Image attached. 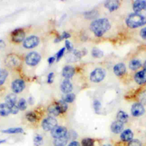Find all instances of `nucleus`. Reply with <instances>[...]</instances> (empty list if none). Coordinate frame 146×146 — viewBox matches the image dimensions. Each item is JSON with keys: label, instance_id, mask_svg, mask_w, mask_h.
I'll list each match as a JSON object with an SVG mask.
<instances>
[{"label": "nucleus", "instance_id": "34", "mask_svg": "<svg viewBox=\"0 0 146 146\" xmlns=\"http://www.w3.org/2000/svg\"><path fill=\"white\" fill-rule=\"evenodd\" d=\"M71 36V35L68 33V32H66V31H64L63 32L62 34L59 35V36L56 37L55 38V39L54 40V42L55 43L56 42H60L62 40L64 39H67V38H69Z\"/></svg>", "mask_w": 146, "mask_h": 146}, {"label": "nucleus", "instance_id": "48", "mask_svg": "<svg viewBox=\"0 0 146 146\" xmlns=\"http://www.w3.org/2000/svg\"><path fill=\"white\" fill-rule=\"evenodd\" d=\"M143 67H144V70H146V60L145 61L144 64H143Z\"/></svg>", "mask_w": 146, "mask_h": 146}, {"label": "nucleus", "instance_id": "1", "mask_svg": "<svg viewBox=\"0 0 146 146\" xmlns=\"http://www.w3.org/2000/svg\"><path fill=\"white\" fill-rule=\"evenodd\" d=\"M111 25L108 19L99 18L94 21L90 25V29L95 36L100 37L103 36L110 28Z\"/></svg>", "mask_w": 146, "mask_h": 146}, {"label": "nucleus", "instance_id": "26", "mask_svg": "<svg viewBox=\"0 0 146 146\" xmlns=\"http://www.w3.org/2000/svg\"><path fill=\"white\" fill-rule=\"evenodd\" d=\"M141 66V63L140 60L137 59H132L130 61L129 64V67L132 70H136L139 68Z\"/></svg>", "mask_w": 146, "mask_h": 146}, {"label": "nucleus", "instance_id": "8", "mask_svg": "<svg viewBox=\"0 0 146 146\" xmlns=\"http://www.w3.org/2000/svg\"><path fill=\"white\" fill-rule=\"evenodd\" d=\"M26 84L24 80L21 79H17L11 83V90L14 94H19L25 88Z\"/></svg>", "mask_w": 146, "mask_h": 146}, {"label": "nucleus", "instance_id": "11", "mask_svg": "<svg viewBox=\"0 0 146 146\" xmlns=\"http://www.w3.org/2000/svg\"><path fill=\"white\" fill-rule=\"evenodd\" d=\"M144 112V108L140 103H135L131 107V113L134 116H139L143 115Z\"/></svg>", "mask_w": 146, "mask_h": 146}, {"label": "nucleus", "instance_id": "17", "mask_svg": "<svg viewBox=\"0 0 146 146\" xmlns=\"http://www.w3.org/2000/svg\"><path fill=\"white\" fill-rule=\"evenodd\" d=\"M6 61L7 63L6 64L10 67L17 66L19 63V59L17 57V56L15 55H9L7 57Z\"/></svg>", "mask_w": 146, "mask_h": 146}, {"label": "nucleus", "instance_id": "29", "mask_svg": "<svg viewBox=\"0 0 146 146\" xmlns=\"http://www.w3.org/2000/svg\"><path fill=\"white\" fill-rule=\"evenodd\" d=\"M8 74L9 73L7 70L5 69L0 68V86L2 85L5 83Z\"/></svg>", "mask_w": 146, "mask_h": 146}, {"label": "nucleus", "instance_id": "5", "mask_svg": "<svg viewBox=\"0 0 146 146\" xmlns=\"http://www.w3.org/2000/svg\"><path fill=\"white\" fill-rule=\"evenodd\" d=\"M58 124L57 120L52 116H48L44 118L42 121V127L46 131H51Z\"/></svg>", "mask_w": 146, "mask_h": 146}, {"label": "nucleus", "instance_id": "43", "mask_svg": "<svg viewBox=\"0 0 146 146\" xmlns=\"http://www.w3.org/2000/svg\"><path fill=\"white\" fill-rule=\"evenodd\" d=\"M140 35L143 39H146V27L141 29L140 32Z\"/></svg>", "mask_w": 146, "mask_h": 146}, {"label": "nucleus", "instance_id": "46", "mask_svg": "<svg viewBox=\"0 0 146 146\" xmlns=\"http://www.w3.org/2000/svg\"><path fill=\"white\" fill-rule=\"evenodd\" d=\"M5 46L6 44L5 42L3 40L0 39V50L2 49H3L5 47Z\"/></svg>", "mask_w": 146, "mask_h": 146}, {"label": "nucleus", "instance_id": "2", "mask_svg": "<svg viewBox=\"0 0 146 146\" xmlns=\"http://www.w3.org/2000/svg\"><path fill=\"white\" fill-rule=\"evenodd\" d=\"M125 22L129 27L137 28L146 24V15L139 13H131L127 17Z\"/></svg>", "mask_w": 146, "mask_h": 146}, {"label": "nucleus", "instance_id": "40", "mask_svg": "<svg viewBox=\"0 0 146 146\" xmlns=\"http://www.w3.org/2000/svg\"><path fill=\"white\" fill-rule=\"evenodd\" d=\"M65 48L68 51H72L74 48H73V46L72 43L67 39L65 40Z\"/></svg>", "mask_w": 146, "mask_h": 146}, {"label": "nucleus", "instance_id": "44", "mask_svg": "<svg viewBox=\"0 0 146 146\" xmlns=\"http://www.w3.org/2000/svg\"><path fill=\"white\" fill-rule=\"evenodd\" d=\"M55 60H56V58L54 56H51V57L48 58L47 62H48L49 64H52L54 62V61Z\"/></svg>", "mask_w": 146, "mask_h": 146}, {"label": "nucleus", "instance_id": "14", "mask_svg": "<svg viewBox=\"0 0 146 146\" xmlns=\"http://www.w3.org/2000/svg\"><path fill=\"white\" fill-rule=\"evenodd\" d=\"M120 5V2L117 0H112V1H107L104 2V6L110 11H113L117 10Z\"/></svg>", "mask_w": 146, "mask_h": 146}, {"label": "nucleus", "instance_id": "28", "mask_svg": "<svg viewBox=\"0 0 146 146\" xmlns=\"http://www.w3.org/2000/svg\"><path fill=\"white\" fill-rule=\"evenodd\" d=\"M75 99V95L73 93H69L67 94H66L62 98V100L65 102L67 103H72L74 101Z\"/></svg>", "mask_w": 146, "mask_h": 146}, {"label": "nucleus", "instance_id": "20", "mask_svg": "<svg viewBox=\"0 0 146 146\" xmlns=\"http://www.w3.org/2000/svg\"><path fill=\"white\" fill-rule=\"evenodd\" d=\"M133 136V135L132 132L130 129H128L121 132L120 138L124 141H130L132 139Z\"/></svg>", "mask_w": 146, "mask_h": 146}, {"label": "nucleus", "instance_id": "23", "mask_svg": "<svg viewBox=\"0 0 146 146\" xmlns=\"http://www.w3.org/2000/svg\"><path fill=\"white\" fill-rule=\"evenodd\" d=\"M56 107L60 112V113H63L66 112L68 109V105L67 103L64 102L62 100H59L55 103Z\"/></svg>", "mask_w": 146, "mask_h": 146}, {"label": "nucleus", "instance_id": "13", "mask_svg": "<svg viewBox=\"0 0 146 146\" xmlns=\"http://www.w3.org/2000/svg\"><path fill=\"white\" fill-rule=\"evenodd\" d=\"M135 82L139 84L146 83V70H143L137 72L134 76Z\"/></svg>", "mask_w": 146, "mask_h": 146}, {"label": "nucleus", "instance_id": "9", "mask_svg": "<svg viewBox=\"0 0 146 146\" xmlns=\"http://www.w3.org/2000/svg\"><path fill=\"white\" fill-rule=\"evenodd\" d=\"M68 132L65 127L56 125L51 131V135L54 139L64 137L67 135Z\"/></svg>", "mask_w": 146, "mask_h": 146}, {"label": "nucleus", "instance_id": "21", "mask_svg": "<svg viewBox=\"0 0 146 146\" xmlns=\"http://www.w3.org/2000/svg\"><path fill=\"white\" fill-rule=\"evenodd\" d=\"M47 112L50 115V116H56L60 114V112L56 107L55 103L54 104H51L47 108Z\"/></svg>", "mask_w": 146, "mask_h": 146}, {"label": "nucleus", "instance_id": "31", "mask_svg": "<svg viewBox=\"0 0 146 146\" xmlns=\"http://www.w3.org/2000/svg\"><path fill=\"white\" fill-rule=\"evenodd\" d=\"M98 15V11L96 10H91L90 11L86 12L84 14V17L85 18L88 19H94L95 17H96Z\"/></svg>", "mask_w": 146, "mask_h": 146}, {"label": "nucleus", "instance_id": "32", "mask_svg": "<svg viewBox=\"0 0 146 146\" xmlns=\"http://www.w3.org/2000/svg\"><path fill=\"white\" fill-rule=\"evenodd\" d=\"M17 106L19 110L24 111L27 108V102L25 99L21 98L19 99Z\"/></svg>", "mask_w": 146, "mask_h": 146}, {"label": "nucleus", "instance_id": "6", "mask_svg": "<svg viewBox=\"0 0 146 146\" xmlns=\"http://www.w3.org/2000/svg\"><path fill=\"white\" fill-rule=\"evenodd\" d=\"M25 33L22 29L18 28L13 30L11 33V40L16 43L24 41L25 39Z\"/></svg>", "mask_w": 146, "mask_h": 146}, {"label": "nucleus", "instance_id": "18", "mask_svg": "<svg viewBox=\"0 0 146 146\" xmlns=\"http://www.w3.org/2000/svg\"><path fill=\"white\" fill-rule=\"evenodd\" d=\"M5 103H6L9 107H11L16 104L17 97L15 94L12 93L8 94L5 97Z\"/></svg>", "mask_w": 146, "mask_h": 146}, {"label": "nucleus", "instance_id": "41", "mask_svg": "<svg viewBox=\"0 0 146 146\" xmlns=\"http://www.w3.org/2000/svg\"><path fill=\"white\" fill-rule=\"evenodd\" d=\"M54 74L52 72H51L48 74V75H47V82L48 83L51 84L54 81Z\"/></svg>", "mask_w": 146, "mask_h": 146}, {"label": "nucleus", "instance_id": "16", "mask_svg": "<svg viewBox=\"0 0 146 146\" xmlns=\"http://www.w3.org/2000/svg\"><path fill=\"white\" fill-rule=\"evenodd\" d=\"M123 124L117 120L113 121L111 125V129L112 132L115 133H119L121 132L123 130Z\"/></svg>", "mask_w": 146, "mask_h": 146}, {"label": "nucleus", "instance_id": "19", "mask_svg": "<svg viewBox=\"0 0 146 146\" xmlns=\"http://www.w3.org/2000/svg\"><path fill=\"white\" fill-rule=\"evenodd\" d=\"M146 4L145 1H136L133 4V9L135 13H139L143 9H144Z\"/></svg>", "mask_w": 146, "mask_h": 146}, {"label": "nucleus", "instance_id": "30", "mask_svg": "<svg viewBox=\"0 0 146 146\" xmlns=\"http://www.w3.org/2000/svg\"><path fill=\"white\" fill-rule=\"evenodd\" d=\"M91 54L92 56L96 58H100L103 56V52L98 48H94L92 50Z\"/></svg>", "mask_w": 146, "mask_h": 146}, {"label": "nucleus", "instance_id": "42", "mask_svg": "<svg viewBox=\"0 0 146 146\" xmlns=\"http://www.w3.org/2000/svg\"><path fill=\"white\" fill-rule=\"evenodd\" d=\"M10 112H11V113L12 114H17L18 112H19V108L18 107V106L17 105H14V106H13L11 107H10Z\"/></svg>", "mask_w": 146, "mask_h": 146}, {"label": "nucleus", "instance_id": "49", "mask_svg": "<svg viewBox=\"0 0 146 146\" xmlns=\"http://www.w3.org/2000/svg\"><path fill=\"white\" fill-rule=\"evenodd\" d=\"M6 140H0V144L1 143H5L6 142Z\"/></svg>", "mask_w": 146, "mask_h": 146}, {"label": "nucleus", "instance_id": "51", "mask_svg": "<svg viewBox=\"0 0 146 146\" xmlns=\"http://www.w3.org/2000/svg\"><path fill=\"white\" fill-rule=\"evenodd\" d=\"M144 10L146 11V4H145V8H144Z\"/></svg>", "mask_w": 146, "mask_h": 146}, {"label": "nucleus", "instance_id": "7", "mask_svg": "<svg viewBox=\"0 0 146 146\" xmlns=\"http://www.w3.org/2000/svg\"><path fill=\"white\" fill-rule=\"evenodd\" d=\"M39 38L37 36L31 35L24 40L23 42V46L26 48H33L39 44Z\"/></svg>", "mask_w": 146, "mask_h": 146}, {"label": "nucleus", "instance_id": "50", "mask_svg": "<svg viewBox=\"0 0 146 146\" xmlns=\"http://www.w3.org/2000/svg\"><path fill=\"white\" fill-rule=\"evenodd\" d=\"M103 146H111V145H109V144H106V145H103Z\"/></svg>", "mask_w": 146, "mask_h": 146}, {"label": "nucleus", "instance_id": "37", "mask_svg": "<svg viewBox=\"0 0 146 146\" xmlns=\"http://www.w3.org/2000/svg\"><path fill=\"white\" fill-rule=\"evenodd\" d=\"M65 50H66V48L65 47H63V48H60L58 51V52L56 53V60L57 62L60 60V59L62 58V57L64 55Z\"/></svg>", "mask_w": 146, "mask_h": 146}, {"label": "nucleus", "instance_id": "33", "mask_svg": "<svg viewBox=\"0 0 146 146\" xmlns=\"http://www.w3.org/2000/svg\"><path fill=\"white\" fill-rule=\"evenodd\" d=\"M26 117L29 121L31 122V123L35 122L37 119L36 114L33 112H30L27 113L26 115Z\"/></svg>", "mask_w": 146, "mask_h": 146}, {"label": "nucleus", "instance_id": "35", "mask_svg": "<svg viewBox=\"0 0 146 146\" xmlns=\"http://www.w3.org/2000/svg\"><path fill=\"white\" fill-rule=\"evenodd\" d=\"M43 143V137L40 135H36L34 137V144L35 146H40Z\"/></svg>", "mask_w": 146, "mask_h": 146}, {"label": "nucleus", "instance_id": "24", "mask_svg": "<svg viewBox=\"0 0 146 146\" xmlns=\"http://www.w3.org/2000/svg\"><path fill=\"white\" fill-rule=\"evenodd\" d=\"M68 140L67 135L64 137L55 139L54 140V145L55 146H65Z\"/></svg>", "mask_w": 146, "mask_h": 146}, {"label": "nucleus", "instance_id": "39", "mask_svg": "<svg viewBox=\"0 0 146 146\" xmlns=\"http://www.w3.org/2000/svg\"><path fill=\"white\" fill-rule=\"evenodd\" d=\"M128 146H141V143L139 140L133 139L129 142Z\"/></svg>", "mask_w": 146, "mask_h": 146}, {"label": "nucleus", "instance_id": "45", "mask_svg": "<svg viewBox=\"0 0 146 146\" xmlns=\"http://www.w3.org/2000/svg\"><path fill=\"white\" fill-rule=\"evenodd\" d=\"M68 146H80V144L76 141H72L70 143Z\"/></svg>", "mask_w": 146, "mask_h": 146}, {"label": "nucleus", "instance_id": "10", "mask_svg": "<svg viewBox=\"0 0 146 146\" xmlns=\"http://www.w3.org/2000/svg\"><path fill=\"white\" fill-rule=\"evenodd\" d=\"M73 90V86L70 79H64L60 84L61 91L66 94L71 93Z\"/></svg>", "mask_w": 146, "mask_h": 146}, {"label": "nucleus", "instance_id": "27", "mask_svg": "<svg viewBox=\"0 0 146 146\" xmlns=\"http://www.w3.org/2000/svg\"><path fill=\"white\" fill-rule=\"evenodd\" d=\"M2 132L4 133L8 134H15V133H20L23 132V129L21 127L17 128H10L2 130Z\"/></svg>", "mask_w": 146, "mask_h": 146}, {"label": "nucleus", "instance_id": "3", "mask_svg": "<svg viewBox=\"0 0 146 146\" xmlns=\"http://www.w3.org/2000/svg\"><path fill=\"white\" fill-rule=\"evenodd\" d=\"M41 60L40 55L35 51L29 53L25 58L26 63L30 66H35L37 65Z\"/></svg>", "mask_w": 146, "mask_h": 146}, {"label": "nucleus", "instance_id": "22", "mask_svg": "<svg viewBox=\"0 0 146 146\" xmlns=\"http://www.w3.org/2000/svg\"><path fill=\"white\" fill-rule=\"evenodd\" d=\"M11 113L10 108L6 103H0V115L6 116Z\"/></svg>", "mask_w": 146, "mask_h": 146}, {"label": "nucleus", "instance_id": "12", "mask_svg": "<svg viewBox=\"0 0 146 146\" xmlns=\"http://www.w3.org/2000/svg\"><path fill=\"white\" fill-rule=\"evenodd\" d=\"M62 74L65 79H70L75 74V68L70 65H67L63 67Z\"/></svg>", "mask_w": 146, "mask_h": 146}, {"label": "nucleus", "instance_id": "25", "mask_svg": "<svg viewBox=\"0 0 146 146\" xmlns=\"http://www.w3.org/2000/svg\"><path fill=\"white\" fill-rule=\"evenodd\" d=\"M117 120L121 122V123L124 124L126 123L128 121V115L123 111H120L117 112L116 115Z\"/></svg>", "mask_w": 146, "mask_h": 146}, {"label": "nucleus", "instance_id": "4", "mask_svg": "<svg viewBox=\"0 0 146 146\" xmlns=\"http://www.w3.org/2000/svg\"><path fill=\"white\" fill-rule=\"evenodd\" d=\"M106 76V71L101 68H96L90 74V79L91 82L99 83L102 81Z\"/></svg>", "mask_w": 146, "mask_h": 146}, {"label": "nucleus", "instance_id": "47", "mask_svg": "<svg viewBox=\"0 0 146 146\" xmlns=\"http://www.w3.org/2000/svg\"><path fill=\"white\" fill-rule=\"evenodd\" d=\"M29 103L30 104H33V103H34V100H33V99L32 97H30L29 98Z\"/></svg>", "mask_w": 146, "mask_h": 146}, {"label": "nucleus", "instance_id": "36", "mask_svg": "<svg viewBox=\"0 0 146 146\" xmlns=\"http://www.w3.org/2000/svg\"><path fill=\"white\" fill-rule=\"evenodd\" d=\"M94 140L91 138H84L82 140V146H94Z\"/></svg>", "mask_w": 146, "mask_h": 146}, {"label": "nucleus", "instance_id": "38", "mask_svg": "<svg viewBox=\"0 0 146 146\" xmlns=\"http://www.w3.org/2000/svg\"><path fill=\"white\" fill-rule=\"evenodd\" d=\"M93 106L95 110V112L99 113L100 107H101V103L98 100H95L93 103Z\"/></svg>", "mask_w": 146, "mask_h": 146}, {"label": "nucleus", "instance_id": "15", "mask_svg": "<svg viewBox=\"0 0 146 146\" xmlns=\"http://www.w3.org/2000/svg\"><path fill=\"white\" fill-rule=\"evenodd\" d=\"M126 71V67L123 63L116 64L113 67V72L116 76H121L125 74Z\"/></svg>", "mask_w": 146, "mask_h": 146}]
</instances>
